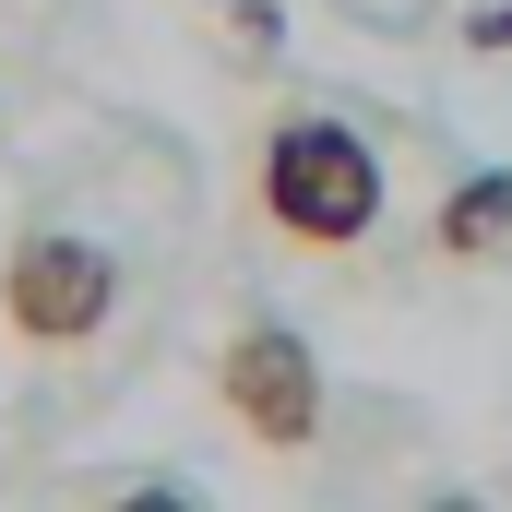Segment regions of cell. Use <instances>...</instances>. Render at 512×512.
<instances>
[{
    "mask_svg": "<svg viewBox=\"0 0 512 512\" xmlns=\"http://www.w3.org/2000/svg\"><path fill=\"white\" fill-rule=\"evenodd\" d=\"M429 512H489V501H429Z\"/></svg>",
    "mask_w": 512,
    "mask_h": 512,
    "instance_id": "obj_7",
    "label": "cell"
},
{
    "mask_svg": "<svg viewBox=\"0 0 512 512\" xmlns=\"http://www.w3.org/2000/svg\"><path fill=\"white\" fill-rule=\"evenodd\" d=\"M108 310H120V262L96 251L84 227H24L0 251V322L24 346H84Z\"/></svg>",
    "mask_w": 512,
    "mask_h": 512,
    "instance_id": "obj_2",
    "label": "cell"
},
{
    "mask_svg": "<svg viewBox=\"0 0 512 512\" xmlns=\"http://www.w3.org/2000/svg\"><path fill=\"white\" fill-rule=\"evenodd\" d=\"M429 239H441L453 262H489V251L512 239V167H477V179H453V191H441V215H429Z\"/></svg>",
    "mask_w": 512,
    "mask_h": 512,
    "instance_id": "obj_4",
    "label": "cell"
},
{
    "mask_svg": "<svg viewBox=\"0 0 512 512\" xmlns=\"http://www.w3.org/2000/svg\"><path fill=\"white\" fill-rule=\"evenodd\" d=\"M108 512H191V501H179V489H120Z\"/></svg>",
    "mask_w": 512,
    "mask_h": 512,
    "instance_id": "obj_6",
    "label": "cell"
},
{
    "mask_svg": "<svg viewBox=\"0 0 512 512\" xmlns=\"http://www.w3.org/2000/svg\"><path fill=\"white\" fill-rule=\"evenodd\" d=\"M215 393H227V417L262 453H310L322 441V358H310L298 322H239L215 346Z\"/></svg>",
    "mask_w": 512,
    "mask_h": 512,
    "instance_id": "obj_3",
    "label": "cell"
},
{
    "mask_svg": "<svg viewBox=\"0 0 512 512\" xmlns=\"http://www.w3.org/2000/svg\"><path fill=\"white\" fill-rule=\"evenodd\" d=\"M465 48H512V0H489V12L465 24Z\"/></svg>",
    "mask_w": 512,
    "mask_h": 512,
    "instance_id": "obj_5",
    "label": "cell"
},
{
    "mask_svg": "<svg viewBox=\"0 0 512 512\" xmlns=\"http://www.w3.org/2000/svg\"><path fill=\"white\" fill-rule=\"evenodd\" d=\"M251 191H262V227L298 239V251H358L382 227V155H370V131H346L334 108H286L262 131Z\"/></svg>",
    "mask_w": 512,
    "mask_h": 512,
    "instance_id": "obj_1",
    "label": "cell"
}]
</instances>
